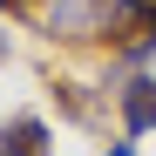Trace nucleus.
<instances>
[{
    "label": "nucleus",
    "instance_id": "7ed1b4c3",
    "mask_svg": "<svg viewBox=\"0 0 156 156\" xmlns=\"http://www.w3.org/2000/svg\"><path fill=\"white\" fill-rule=\"evenodd\" d=\"M109 156H136V149H129V143H115V149H109Z\"/></svg>",
    "mask_w": 156,
    "mask_h": 156
},
{
    "label": "nucleus",
    "instance_id": "f257e3e1",
    "mask_svg": "<svg viewBox=\"0 0 156 156\" xmlns=\"http://www.w3.org/2000/svg\"><path fill=\"white\" fill-rule=\"evenodd\" d=\"M115 109H122L129 136H149L156 129V75H129V82L115 88Z\"/></svg>",
    "mask_w": 156,
    "mask_h": 156
},
{
    "label": "nucleus",
    "instance_id": "20e7f679",
    "mask_svg": "<svg viewBox=\"0 0 156 156\" xmlns=\"http://www.w3.org/2000/svg\"><path fill=\"white\" fill-rule=\"evenodd\" d=\"M7 48H14V41H7V27H0V55H7Z\"/></svg>",
    "mask_w": 156,
    "mask_h": 156
},
{
    "label": "nucleus",
    "instance_id": "f03ea898",
    "mask_svg": "<svg viewBox=\"0 0 156 156\" xmlns=\"http://www.w3.org/2000/svg\"><path fill=\"white\" fill-rule=\"evenodd\" d=\"M48 122L41 115H7L0 122V156H48Z\"/></svg>",
    "mask_w": 156,
    "mask_h": 156
}]
</instances>
